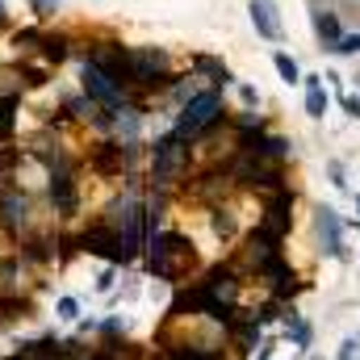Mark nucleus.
Masks as SVG:
<instances>
[{
    "label": "nucleus",
    "mask_w": 360,
    "mask_h": 360,
    "mask_svg": "<svg viewBox=\"0 0 360 360\" xmlns=\"http://www.w3.org/2000/svg\"><path fill=\"white\" fill-rule=\"evenodd\" d=\"M30 4H34V13H38V17H51V13L59 8V0H30Z\"/></svg>",
    "instance_id": "nucleus-22"
},
{
    "label": "nucleus",
    "mask_w": 360,
    "mask_h": 360,
    "mask_svg": "<svg viewBox=\"0 0 360 360\" xmlns=\"http://www.w3.org/2000/svg\"><path fill=\"white\" fill-rule=\"evenodd\" d=\"M252 21H256V34L276 42L281 38V17H276V4L272 0H252Z\"/></svg>",
    "instance_id": "nucleus-8"
},
{
    "label": "nucleus",
    "mask_w": 360,
    "mask_h": 360,
    "mask_svg": "<svg viewBox=\"0 0 360 360\" xmlns=\"http://www.w3.org/2000/svg\"><path fill=\"white\" fill-rule=\"evenodd\" d=\"M331 51H340V55H360V34H344Z\"/></svg>",
    "instance_id": "nucleus-20"
},
{
    "label": "nucleus",
    "mask_w": 360,
    "mask_h": 360,
    "mask_svg": "<svg viewBox=\"0 0 360 360\" xmlns=\"http://www.w3.org/2000/svg\"><path fill=\"white\" fill-rule=\"evenodd\" d=\"M130 155H134L130 143H101V147L92 151V168H96L101 176H109V172H122V168L130 164Z\"/></svg>",
    "instance_id": "nucleus-6"
},
{
    "label": "nucleus",
    "mask_w": 360,
    "mask_h": 360,
    "mask_svg": "<svg viewBox=\"0 0 360 360\" xmlns=\"http://www.w3.org/2000/svg\"><path fill=\"white\" fill-rule=\"evenodd\" d=\"M4 25H8V8L0 4V30H4Z\"/></svg>",
    "instance_id": "nucleus-25"
},
{
    "label": "nucleus",
    "mask_w": 360,
    "mask_h": 360,
    "mask_svg": "<svg viewBox=\"0 0 360 360\" xmlns=\"http://www.w3.org/2000/svg\"><path fill=\"white\" fill-rule=\"evenodd\" d=\"M17 109H21V96H17V92H4V96H0V126H4V134H13Z\"/></svg>",
    "instance_id": "nucleus-13"
},
{
    "label": "nucleus",
    "mask_w": 360,
    "mask_h": 360,
    "mask_svg": "<svg viewBox=\"0 0 360 360\" xmlns=\"http://www.w3.org/2000/svg\"><path fill=\"white\" fill-rule=\"evenodd\" d=\"M214 117H222V96H218V89H201L193 92L188 101H184V109H180V122H176V134L184 139V143H193Z\"/></svg>",
    "instance_id": "nucleus-2"
},
{
    "label": "nucleus",
    "mask_w": 360,
    "mask_h": 360,
    "mask_svg": "<svg viewBox=\"0 0 360 360\" xmlns=\"http://www.w3.org/2000/svg\"><path fill=\"white\" fill-rule=\"evenodd\" d=\"M55 314H59V319H68V323H72V319H76V314H80V302H76V297H59V306H55Z\"/></svg>",
    "instance_id": "nucleus-21"
},
{
    "label": "nucleus",
    "mask_w": 360,
    "mask_h": 360,
    "mask_svg": "<svg viewBox=\"0 0 360 360\" xmlns=\"http://www.w3.org/2000/svg\"><path fill=\"white\" fill-rule=\"evenodd\" d=\"M21 164V151L17 147H0V180H8V172Z\"/></svg>",
    "instance_id": "nucleus-18"
},
{
    "label": "nucleus",
    "mask_w": 360,
    "mask_h": 360,
    "mask_svg": "<svg viewBox=\"0 0 360 360\" xmlns=\"http://www.w3.org/2000/svg\"><path fill=\"white\" fill-rule=\"evenodd\" d=\"M344 109H348L352 117H360V96H344Z\"/></svg>",
    "instance_id": "nucleus-23"
},
{
    "label": "nucleus",
    "mask_w": 360,
    "mask_h": 360,
    "mask_svg": "<svg viewBox=\"0 0 360 360\" xmlns=\"http://www.w3.org/2000/svg\"><path fill=\"white\" fill-rule=\"evenodd\" d=\"M17 269H21V256L0 260V285H4V289H13V285H17Z\"/></svg>",
    "instance_id": "nucleus-17"
},
{
    "label": "nucleus",
    "mask_w": 360,
    "mask_h": 360,
    "mask_svg": "<svg viewBox=\"0 0 360 360\" xmlns=\"http://www.w3.org/2000/svg\"><path fill=\"white\" fill-rule=\"evenodd\" d=\"M214 235H218V239H231V235H235V214H231V210H218V214H214Z\"/></svg>",
    "instance_id": "nucleus-16"
},
{
    "label": "nucleus",
    "mask_w": 360,
    "mask_h": 360,
    "mask_svg": "<svg viewBox=\"0 0 360 360\" xmlns=\"http://www.w3.org/2000/svg\"><path fill=\"white\" fill-rule=\"evenodd\" d=\"M80 89H84V96H89L92 105H101V109H117V105H122V92H126V89H117L96 63H84V72H80Z\"/></svg>",
    "instance_id": "nucleus-5"
},
{
    "label": "nucleus",
    "mask_w": 360,
    "mask_h": 360,
    "mask_svg": "<svg viewBox=\"0 0 360 360\" xmlns=\"http://www.w3.org/2000/svg\"><path fill=\"white\" fill-rule=\"evenodd\" d=\"M172 360H222V356H214L210 348H176Z\"/></svg>",
    "instance_id": "nucleus-19"
},
{
    "label": "nucleus",
    "mask_w": 360,
    "mask_h": 360,
    "mask_svg": "<svg viewBox=\"0 0 360 360\" xmlns=\"http://www.w3.org/2000/svg\"><path fill=\"white\" fill-rule=\"evenodd\" d=\"M314 222H319V235H323V248H327V256L344 260V243H340V218H335V210H331V205H323Z\"/></svg>",
    "instance_id": "nucleus-7"
},
{
    "label": "nucleus",
    "mask_w": 360,
    "mask_h": 360,
    "mask_svg": "<svg viewBox=\"0 0 360 360\" xmlns=\"http://www.w3.org/2000/svg\"><path fill=\"white\" fill-rule=\"evenodd\" d=\"M272 63H276V72H281V80H285V84H297V80H302L297 63H293V59H289L285 51H276V55H272Z\"/></svg>",
    "instance_id": "nucleus-14"
},
{
    "label": "nucleus",
    "mask_w": 360,
    "mask_h": 360,
    "mask_svg": "<svg viewBox=\"0 0 360 360\" xmlns=\"http://www.w3.org/2000/svg\"><path fill=\"white\" fill-rule=\"evenodd\" d=\"M180 168H184V139L172 130V134H164V139L155 143V151H151V180H155V184H172V176H176Z\"/></svg>",
    "instance_id": "nucleus-3"
},
{
    "label": "nucleus",
    "mask_w": 360,
    "mask_h": 360,
    "mask_svg": "<svg viewBox=\"0 0 360 360\" xmlns=\"http://www.w3.org/2000/svg\"><path fill=\"white\" fill-rule=\"evenodd\" d=\"M21 260H30V264H46V260H55V243H51L46 235H34V239L21 243Z\"/></svg>",
    "instance_id": "nucleus-10"
},
{
    "label": "nucleus",
    "mask_w": 360,
    "mask_h": 360,
    "mask_svg": "<svg viewBox=\"0 0 360 360\" xmlns=\"http://www.w3.org/2000/svg\"><path fill=\"white\" fill-rule=\"evenodd\" d=\"M193 264H197V252L176 231H164V235H155L147 243V269L155 272V276H164V281H180Z\"/></svg>",
    "instance_id": "nucleus-1"
},
{
    "label": "nucleus",
    "mask_w": 360,
    "mask_h": 360,
    "mask_svg": "<svg viewBox=\"0 0 360 360\" xmlns=\"http://www.w3.org/2000/svg\"><path fill=\"white\" fill-rule=\"evenodd\" d=\"M314 34H319L327 46H335V42L344 38V34H340V17H335V13H319V17H314Z\"/></svg>",
    "instance_id": "nucleus-12"
},
{
    "label": "nucleus",
    "mask_w": 360,
    "mask_h": 360,
    "mask_svg": "<svg viewBox=\"0 0 360 360\" xmlns=\"http://www.w3.org/2000/svg\"><path fill=\"white\" fill-rule=\"evenodd\" d=\"M68 46H72L68 34H42V46H38V51H42V63H46V68H51V63L59 68V63L68 59Z\"/></svg>",
    "instance_id": "nucleus-9"
},
{
    "label": "nucleus",
    "mask_w": 360,
    "mask_h": 360,
    "mask_svg": "<svg viewBox=\"0 0 360 360\" xmlns=\"http://www.w3.org/2000/svg\"><path fill=\"white\" fill-rule=\"evenodd\" d=\"M164 51H155V46H139V51H130V84H139V89H155L160 80H164Z\"/></svg>",
    "instance_id": "nucleus-4"
},
{
    "label": "nucleus",
    "mask_w": 360,
    "mask_h": 360,
    "mask_svg": "<svg viewBox=\"0 0 360 360\" xmlns=\"http://www.w3.org/2000/svg\"><path fill=\"white\" fill-rule=\"evenodd\" d=\"M13 46L17 51H38L42 46V30H17L13 34Z\"/></svg>",
    "instance_id": "nucleus-15"
},
{
    "label": "nucleus",
    "mask_w": 360,
    "mask_h": 360,
    "mask_svg": "<svg viewBox=\"0 0 360 360\" xmlns=\"http://www.w3.org/2000/svg\"><path fill=\"white\" fill-rule=\"evenodd\" d=\"M256 360H272V348H269V344L260 348V356H256Z\"/></svg>",
    "instance_id": "nucleus-26"
},
{
    "label": "nucleus",
    "mask_w": 360,
    "mask_h": 360,
    "mask_svg": "<svg viewBox=\"0 0 360 360\" xmlns=\"http://www.w3.org/2000/svg\"><path fill=\"white\" fill-rule=\"evenodd\" d=\"M306 113H310V117H323V113H327V89H323L319 76L306 80Z\"/></svg>",
    "instance_id": "nucleus-11"
},
{
    "label": "nucleus",
    "mask_w": 360,
    "mask_h": 360,
    "mask_svg": "<svg viewBox=\"0 0 360 360\" xmlns=\"http://www.w3.org/2000/svg\"><path fill=\"white\" fill-rule=\"evenodd\" d=\"M109 285H113V269H105V272H101V281H96V289H109Z\"/></svg>",
    "instance_id": "nucleus-24"
}]
</instances>
